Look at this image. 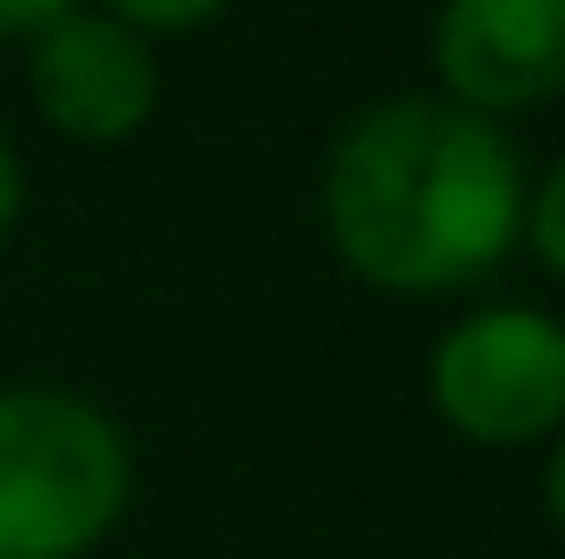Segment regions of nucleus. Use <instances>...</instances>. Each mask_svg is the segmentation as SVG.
I'll return each mask as SVG.
<instances>
[{
    "label": "nucleus",
    "instance_id": "obj_7",
    "mask_svg": "<svg viewBox=\"0 0 565 559\" xmlns=\"http://www.w3.org/2000/svg\"><path fill=\"white\" fill-rule=\"evenodd\" d=\"M523 230L537 244V259L565 280V158L552 166V180L537 187V201H523Z\"/></svg>",
    "mask_w": 565,
    "mask_h": 559
},
{
    "label": "nucleus",
    "instance_id": "obj_1",
    "mask_svg": "<svg viewBox=\"0 0 565 559\" xmlns=\"http://www.w3.org/2000/svg\"><path fill=\"white\" fill-rule=\"evenodd\" d=\"M344 266L386 294L472 287L523 238V166L494 115L401 94L344 129L322 180Z\"/></svg>",
    "mask_w": 565,
    "mask_h": 559
},
{
    "label": "nucleus",
    "instance_id": "obj_4",
    "mask_svg": "<svg viewBox=\"0 0 565 559\" xmlns=\"http://www.w3.org/2000/svg\"><path fill=\"white\" fill-rule=\"evenodd\" d=\"M29 94L43 123L72 144H122L158 108V57L115 14L65 8L51 29L29 36Z\"/></svg>",
    "mask_w": 565,
    "mask_h": 559
},
{
    "label": "nucleus",
    "instance_id": "obj_2",
    "mask_svg": "<svg viewBox=\"0 0 565 559\" xmlns=\"http://www.w3.org/2000/svg\"><path fill=\"white\" fill-rule=\"evenodd\" d=\"M129 437L65 388H0V559H79L122 524Z\"/></svg>",
    "mask_w": 565,
    "mask_h": 559
},
{
    "label": "nucleus",
    "instance_id": "obj_3",
    "mask_svg": "<svg viewBox=\"0 0 565 559\" xmlns=\"http://www.w3.org/2000/svg\"><path fill=\"white\" fill-rule=\"evenodd\" d=\"M429 402L472 445H537L565 423V323L480 308L429 359Z\"/></svg>",
    "mask_w": 565,
    "mask_h": 559
},
{
    "label": "nucleus",
    "instance_id": "obj_10",
    "mask_svg": "<svg viewBox=\"0 0 565 559\" xmlns=\"http://www.w3.org/2000/svg\"><path fill=\"white\" fill-rule=\"evenodd\" d=\"M544 503H552V524L565 531V445L552 452V474H544Z\"/></svg>",
    "mask_w": 565,
    "mask_h": 559
},
{
    "label": "nucleus",
    "instance_id": "obj_8",
    "mask_svg": "<svg viewBox=\"0 0 565 559\" xmlns=\"http://www.w3.org/2000/svg\"><path fill=\"white\" fill-rule=\"evenodd\" d=\"M65 8H79V0H0V36H36Z\"/></svg>",
    "mask_w": 565,
    "mask_h": 559
},
{
    "label": "nucleus",
    "instance_id": "obj_6",
    "mask_svg": "<svg viewBox=\"0 0 565 559\" xmlns=\"http://www.w3.org/2000/svg\"><path fill=\"white\" fill-rule=\"evenodd\" d=\"M230 0H100V14L129 22L137 36H180V29H201L207 14H222Z\"/></svg>",
    "mask_w": 565,
    "mask_h": 559
},
{
    "label": "nucleus",
    "instance_id": "obj_5",
    "mask_svg": "<svg viewBox=\"0 0 565 559\" xmlns=\"http://www.w3.org/2000/svg\"><path fill=\"white\" fill-rule=\"evenodd\" d=\"M437 72L458 108L509 115L565 94V0H444Z\"/></svg>",
    "mask_w": 565,
    "mask_h": 559
},
{
    "label": "nucleus",
    "instance_id": "obj_9",
    "mask_svg": "<svg viewBox=\"0 0 565 559\" xmlns=\"http://www.w3.org/2000/svg\"><path fill=\"white\" fill-rule=\"evenodd\" d=\"M22 215V166H14L8 137H0V238H8V223Z\"/></svg>",
    "mask_w": 565,
    "mask_h": 559
}]
</instances>
